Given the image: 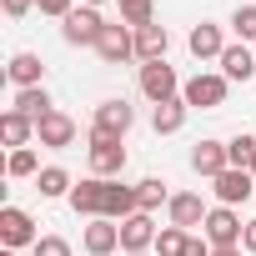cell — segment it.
<instances>
[{
	"label": "cell",
	"mask_w": 256,
	"mask_h": 256,
	"mask_svg": "<svg viewBox=\"0 0 256 256\" xmlns=\"http://www.w3.org/2000/svg\"><path fill=\"white\" fill-rule=\"evenodd\" d=\"M86 156H90V176H100V181H120V171H126V141H116V136H100V131H90V146H86Z\"/></svg>",
	"instance_id": "6da1fadb"
},
{
	"label": "cell",
	"mask_w": 256,
	"mask_h": 256,
	"mask_svg": "<svg viewBox=\"0 0 256 256\" xmlns=\"http://www.w3.org/2000/svg\"><path fill=\"white\" fill-rule=\"evenodd\" d=\"M226 90H231V80H226L221 70H196V76L181 86V100H186L191 110H216V106H226Z\"/></svg>",
	"instance_id": "7a4b0ae2"
},
{
	"label": "cell",
	"mask_w": 256,
	"mask_h": 256,
	"mask_svg": "<svg viewBox=\"0 0 256 256\" xmlns=\"http://www.w3.org/2000/svg\"><path fill=\"white\" fill-rule=\"evenodd\" d=\"M181 76H176V66H166V60H151V66H141V96L151 100V106H161V100H176L181 96Z\"/></svg>",
	"instance_id": "3957f363"
},
{
	"label": "cell",
	"mask_w": 256,
	"mask_h": 256,
	"mask_svg": "<svg viewBox=\"0 0 256 256\" xmlns=\"http://www.w3.org/2000/svg\"><path fill=\"white\" fill-rule=\"evenodd\" d=\"M100 30H106V20H100L96 6H76V10L60 20V40H66V46H96Z\"/></svg>",
	"instance_id": "277c9868"
},
{
	"label": "cell",
	"mask_w": 256,
	"mask_h": 256,
	"mask_svg": "<svg viewBox=\"0 0 256 256\" xmlns=\"http://www.w3.org/2000/svg\"><path fill=\"white\" fill-rule=\"evenodd\" d=\"M201 236H206L211 246H241V236H246V221L236 216V206H211V211H206V226H201Z\"/></svg>",
	"instance_id": "5b68a950"
},
{
	"label": "cell",
	"mask_w": 256,
	"mask_h": 256,
	"mask_svg": "<svg viewBox=\"0 0 256 256\" xmlns=\"http://www.w3.org/2000/svg\"><path fill=\"white\" fill-rule=\"evenodd\" d=\"M96 56L106 60V66H120V60H136V30L126 26V20H106V30H100V40H96Z\"/></svg>",
	"instance_id": "8992f818"
},
{
	"label": "cell",
	"mask_w": 256,
	"mask_h": 256,
	"mask_svg": "<svg viewBox=\"0 0 256 256\" xmlns=\"http://www.w3.org/2000/svg\"><path fill=\"white\" fill-rule=\"evenodd\" d=\"M211 191H216V206H246L251 191H256V176H251L246 166H226V171L211 181Z\"/></svg>",
	"instance_id": "52a82bcc"
},
{
	"label": "cell",
	"mask_w": 256,
	"mask_h": 256,
	"mask_svg": "<svg viewBox=\"0 0 256 256\" xmlns=\"http://www.w3.org/2000/svg\"><path fill=\"white\" fill-rule=\"evenodd\" d=\"M136 126V110L126 106L120 96L116 100H100L96 106V116H90V131H100V136H116V141H126V131Z\"/></svg>",
	"instance_id": "ba28073f"
},
{
	"label": "cell",
	"mask_w": 256,
	"mask_h": 256,
	"mask_svg": "<svg viewBox=\"0 0 256 256\" xmlns=\"http://www.w3.org/2000/svg\"><path fill=\"white\" fill-rule=\"evenodd\" d=\"M36 241H40V236H36L30 211H20V206H6V211H0V246L20 251V246H36Z\"/></svg>",
	"instance_id": "9c48e42d"
},
{
	"label": "cell",
	"mask_w": 256,
	"mask_h": 256,
	"mask_svg": "<svg viewBox=\"0 0 256 256\" xmlns=\"http://www.w3.org/2000/svg\"><path fill=\"white\" fill-rule=\"evenodd\" d=\"M36 146H46V151L76 146V120H70L66 110H50L46 120H36Z\"/></svg>",
	"instance_id": "30bf717a"
},
{
	"label": "cell",
	"mask_w": 256,
	"mask_h": 256,
	"mask_svg": "<svg viewBox=\"0 0 256 256\" xmlns=\"http://www.w3.org/2000/svg\"><path fill=\"white\" fill-rule=\"evenodd\" d=\"M226 166H231V151H226V141H196V146H191V171H196V176L216 181Z\"/></svg>",
	"instance_id": "8fae6325"
},
{
	"label": "cell",
	"mask_w": 256,
	"mask_h": 256,
	"mask_svg": "<svg viewBox=\"0 0 256 256\" xmlns=\"http://www.w3.org/2000/svg\"><path fill=\"white\" fill-rule=\"evenodd\" d=\"M66 201H70V211H76V216L100 221V206H106V181H100V176H86V181H76V191H70Z\"/></svg>",
	"instance_id": "7c38bea8"
},
{
	"label": "cell",
	"mask_w": 256,
	"mask_h": 256,
	"mask_svg": "<svg viewBox=\"0 0 256 256\" xmlns=\"http://www.w3.org/2000/svg\"><path fill=\"white\" fill-rule=\"evenodd\" d=\"M206 201L196 196V191H176L171 196V206H166V216H171V226H181V231H196V226H206Z\"/></svg>",
	"instance_id": "4fadbf2b"
},
{
	"label": "cell",
	"mask_w": 256,
	"mask_h": 256,
	"mask_svg": "<svg viewBox=\"0 0 256 256\" xmlns=\"http://www.w3.org/2000/svg\"><path fill=\"white\" fill-rule=\"evenodd\" d=\"M156 221L146 216V211H136V216H126L120 221V251H151L156 246Z\"/></svg>",
	"instance_id": "5bb4252c"
},
{
	"label": "cell",
	"mask_w": 256,
	"mask_h": 256,
	"mask_svg": "<svg viewBox=\"0 0 256 256\" xmlns=\"http://www.w3.org/2000/svg\"><path fill=\"white\" fill-rule=\"evenodd\" d=\"M221 76H226V80H241V86L256 80V50H251L246 40L226 46V50H221Z\"/></svg>",
	"instance_id": "9a60e30c"
},
{
	"label": "cell",
	"mask_w": 256,
	"mask_h": 256,
	"mask_svg": "<svg viewBox=\"0 0 256 256\" xmlns=\"http://www.w3.org/2000/svg\"><path fill=\"white\" fill-rule=\"evenodd\" d=\"M6 80H10L16 90H30V86H40V80H46V66H40V56H36V50H16V56H10V66H6Z\"/></svg>",
	"instance_id": "2e32d148"
},
{
	"label": "cell",
	"mask_w": 256,
	"mask_h": 256,
	"mask_svg": "<svg viewBox=\"0 0 256 256\" xmlns=\"http://www.w3.org/2000/svg\"><path fill=\"white\" fill-rule=\"evenodd\" d=\"M80 246L90 251V256H110V251H120V221H90L86 231H80Z\"/></svg>",
	"instance_id": "e0dca14e"
},
{
	"label": "cell",
	"mask_w": 256,
	"mask_h": 256,
	"mask_svg": "<svg viewBox=\"0 0 256 256\" xmlns=\"http://www.w3.org/2000/svg\"><path fill=\"white\" fill-rule=\"evenodd\" d=\"M186 46H191V56H196V60H221V50H226V36H221V26L201 20V26H191Z\"/></svg>",
	"instance_id": "ac0fdd59"
},
{
	"label": "cell",
	"mask_w": 256,
	"mask_h": 256,
	"mask_svg": "<svg viewBox=\"0 0 256 256\" xmlns=\"http://www.w3.org/2000/svg\"><path fill=\"white\" fill-rule=\"evenodd\" d=\"M0 141H6L10 151H26L36 141V120L20 116V110H6V116H0Z\"/></svg>",
	"instance_id": "d6986e66"
},
{
	"label": "cell",
	"mask_w": 256,
	"mask_h": 256,
	"mask_svg": "<svg viewBox=\"0 0 256 256\" xmlns=\"http://www.w3.org/2000/svg\"><path fill=\"white\" fill-rule=\"evenodd\" d=\"M166 50H171V36H166V26H141V30H136V60H141V66H151V60H166Z\"/></svg>",
	"instance_id": "ffe728a7"
},
{
	"label": "cell",
	"mask_w": 256,
	"mask_h": 256,
	"mask_svg": "<svg viewBox=\"0 0 256 256\" xmlns=\"http://www.w3.org/2000/svg\"><path fill=\"white\" fill-rule=\"evenodd\" d=\"M186 116H191V106L176 96V100H161V106L151 110V126H156V136H176L181 126H186Z\"/></svg>",
	"instance_id": "44dd1931"
},
{
	"label": "cell",
	"mask_w": 256,
	"mask_h": 256,
	"mask_svg": "<svg viewBox=\"0 0 256 256\" xmlns=\"http://www.w3.org/2000/svg\"><path fill=\"white\" fill-rule=\"evenodd\" d=\"M36 191H40L46 201H60V196H70V191H76V181H70V171H66V166H40Z\"/></svg>",
	"instance_id": "7402d4cb"
},
{
	"label": "cell",
	"mask_w": 256,
	"mask_h": 256,
	"mask_svg": "<svg viewBox=\"0 0 256 256\" xmlns=\"http://www.w3.org/2000/svg\"><path fill=\"white\" fill-rule=\"evenodd\" d=\"M10 110H20V116H30V120H46L56 106H50V90L46 86H30V90H16V106Z\"/></svg>",
	"instance_id": "603a6c76"
},
{
	"label": "cell",
	"mask_w": 256,
	"mask_h": 256,
	"mask_svg": "<svg viewBox=\"0 0 256 256\" xmlns=\"http://www.w3.org/2000/svg\"><path fill=\"white\" fill-rule=\"evenodd\" d=\"M116 6H120V20L131 26V30L156 26V0H116Z\"/></svg>",
	"instance_id": "cb8c5ba5"
},
{
	"label": "cell",
	"mask_w": 256,
	"mask_h": 256,
	"mask_svg": "<svg viewBox=\"0 0 256 256\" xmlns=\"http://www.w3.org/2000/svg\"><path fill=\"white\" fill-rule=\"evenodd\" d=\"M6 176L10 181H30V176H40V156L26 146V151H10L6 156Z\"/></svg>",
	"instance_id": "d4e9b609"
},
{
	"label": "cell",
	"mask_w": 256,
	"mask_h": 256,
	"mask_svg": "<svg viewBox=\"0 0 256 256\" xmlns=\"http://www.w3.org/2000/svg\"><path fill=\"white\" fill-rule=\"evenodd\" d=\"M136 201H141V211L151 216L156 206H171V191H166V181H161V176H146V181L136 186Z\"/></svg>",
	"instance_id": "484cf974"
},
{
	"label": "cell",
	"mask_w": 256,
	"mask_h": 256,
	"mask_svg": "<svg viewBox=\"0 0 256 256\" xmlns=\"http://www.w3.org/2000/svg\"><path fill=\"white\" fill-rule=\"evenodd\" d=\"M186 236H191V231H181V226H161L151 251H156V256H181V251H186Z\"/></svg>",
	"instance_id": "4316f807"
},
{
	"label": "cell",
	"mask_w": 256,
	"mask_h": 256,
	"mask_svg": "<svg viewBox=\"0 0 256 256\" xmlns=\"http://www.w3.org/2000/svg\"><path fill=\"white\" fill-rule=\"evenodd\" d=\"M226 151H231V166H246V171H251V156H256V136H251V131H236V136L226 141Z\"/></svg>",
	"instance_id": "83f0119b"
},
{
	"label": "cell",
	"mask_w": 256,
	"mask_h": 256,
	"mask_svg": "<svg viewBox=\"0 0 256 256\" xmlns=\"http://www.w3.org/2000/svg\"><path fill=\"white\" fill-rule=\"evenodd\" d=\"M231 30H236V40H256V6H236Z\"/></svg>",
	"instance_id": "f1b7e54d"
},
{
	"label": "cell",
	"mask_w": 256,
	"mask_h": 256,
	"mask_svg": "<svg viewBox=\"0 0 256 256\" xmlns=\"http://www.w3.org/2000/svg\"><path fill=\"white\" fill-rule=\"evenodd\" d=\"M30 256H70V241H66V236H40V241L30 246Z\"/></svg>",
	"instance_id": "f546056e"
},
{
	"label": "cell",
	"mask_w": 256,
	"mask_h": 256,
	"mask_svg": "<svg viewBox=\"0 0 256 256\" xmlns=\"http://www.w3.org/2000/svg\"><path fill=\"white\" fill-rule=\"evenodd\" d=\"M36 10H40V16H56V20H66V16L76 10V0H36Z\"/></svg>",
	"instance_id": "4dcf8cb0"
},
{
	"label": "cell",
	"mask_w": 256,
	"mask_h": 256,
	"mask_svg": "<svg viewBox=\"0 0 256 256\" xmlns=\"http://www.w3.org/2000/svg\"><path fill=\"white\" fill-rule=\"evenodd\" d=\"M0 6H6V16H10V20H26V16L36 10V0H0Z\"/></svg>",
	"instance_id": "1f68e13d"
},
{
	"label": "cell",
	"mask_w": 256,
	"mask_h": 256,
	"mask_svg": "<svg viewBox=\"0 0 256 256\" xmlns=\"http://www.w3.org/2000/svg\"><path fill=\"white\" fill-rule=\"evenodd\" d=\"M211 251H216V246H211L206 236H186V251H181V256H211Z\"/></svg>",
	"instance_id": "d6a6232c"
},
{
	"label": "cell",
	"mask_w": 256,
	"mask_h": 256,
	"mask_svg": "<svg viewBox=\"0 0 256 256\" xmlns=\"http://www.w3.org/2000/svg\"><path fill=\"white\" fill-rule=\"evenodd\" d=\"M241 246H246V251H251V256H256V216H251V221H246V236H241Z\"/></svg>",
	"instance_id": "836d02e7"
},
{
	"label": "cell",
	"mask_w": 256,
	"mask_h": 256,
	"mask_svg": "<svg viewBox=\"0 0 256 256\" xmlns=\"http://www.w3.org/2000/svg\"><path fill=\"white\" fill-rule=\"evenodd\" d=\"M211 256H246V246H216Z\"/></svg>",
	"instance_id": "e575fe53"
},
{
	"label": "cell",
	"mask_w": 256,
	"mask_h": 256,
	"mask_svg": "<svg viewBox=\"0 0 256 256\" xmlns=\"http://www.w3.org/2000/svg\"><path fill=\"white\" fill-rule=\"evenodd\" d=\"M80 6H96V10H100V6H106V0H80Z\"/></svg>",
	"instance_id": "d590c367"
},
{
	"label": "cell",
	"mask_w": 256,
	"mask_h": 256,
	"mask_svg": "<svg viewBox=\"0 0 256 256\" xmlns=\"http://www.w3.org/2000/svg\"><path fill=\"white\" fill-rule=\"evenodd\" d=\"M120 256H151V251H120Z\"/></svg>",
	"instance_id": "8d00e7d4"
},
{
	"label": "cell",
	"mask_w": 256,
	"mask_h": 256,
	"mask_svg": "<svg viewBox=\"0 0 256 256\" xmlns=\"http://www.w3.org/2000/svg\"><path fill=\"white\" fill-rule=\"evenodd\" d=\"M0 256H16V251H10V246H0Z\"/></svg>",
	"instance_id": "74e56055"
},
{
	"label": "cell",
	"mask_w": 256,
	"mask_h": 256,
	"mask_svg": "<svg viewBox=\"0 0 256 256\" xmlns=\"http://www.w3.org/2000/svg\"><path fill=\"white\" fill-rule=\"evenodd\" d=\"M251 176H256V156H251Z\"/></svg>",
	"instance_id": "f35d334b"
}]
</instances>
